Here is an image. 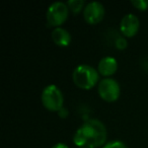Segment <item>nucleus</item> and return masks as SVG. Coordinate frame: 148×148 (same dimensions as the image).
Instances as JSON below:
<instances>
[{"instance_id":"nucleus-1","label":"nucleus","mask_w":148,"mask_h":148,"mask_svg":"<svg viewBox=\"0 0 148 148\" xmlns=\"http://www.w3.org/2000/svg\"><path fill=\"white\" fill-rule=\"evenodd\" d=\"M107 137L105 124L97 119H89L77 128L72 141L78 148H99L107 143Z\"/></svg>"},{"instance_id":"nucleus-2","label":"nucleus","mask_w":148,"mask_h":148,"mask_svg":"<svg viewBox=\"0 0 148 148\" xmlns=\"http://www.w3.org/2000/svg\"><path fill=\"white\" fill-rule=\"evenodd\" d=\"M72 80L78 88L89 90L99 83V73L97 69L88 64H79L73 69Z\"/></svg>"},{"instance_id":"nucleus-3","label":"nucleus","mask_w":148,"mask_h":148,"mask_svg":"<svg viewBox=\"0 0 148 148\" xmlns=\"http://www.w3.org/2000/svg\"><path fill=\"white\" fill-rule=\"evenodd\" d=\"M41 103L46 110L58 113L64 107L63 92L57 85H47L41 93Z\"/></svg>"},{"instance_id":"nucleus-4","label":"nucleus","mask_w":148,"mask_h":148,"mask_svg":"<svg viewBox=\"0 0 148 148\" xmlns=\"http://www.w3.org/2000/svg\"><path fill=\"white\" fill-rule=\"evenodd\" d=\"M69 8L65 2L57 1L48 7L46 11V21L50 27H60L69 16Z\"/></svg>"},{"instance_id":"nucleus-5","label":"nucleus","mask_w":148,"mask_h":148,"mask_svg":"<svg viewBox=\"0 0 148 148\" xmlns=\"http://www.w3.org/2000/svg\"><path fill=\"white\" fill-rule=\"evenodd\" d=\"M97 93L103 101L107 103H114L118 101L121 95V86L116 79L103 78L97 84Z\"/></svg>"},{"instance_id":"nucleus-6","label":"nucleus","mask_w":148,"mask_h":148,"mask_svg":"<svg viewBox=\"0 0 148 148\" xmlns=\"http://www.w3.org/2000/svg\"><path fill=\"white\" fill-rule=\"evenodd\" d=\"M105 6L99 1H91L85 5L83 10V18L85 23L90 25H95L101 23L105 18Z\"/></svg>"},{"instance_id":"nucleus-7","label":"nucleus","mask_w":148,"mask_h":148,"mask_svg":"<svg viewBox=\"0 0 148 148\" xmlns=\"http://www.w3.org/2000/svg\"><path fill=\"white\" fill-rule=\"evenodd\" d=\"M140 29V21L134 13L124 15L120 23V32L125 38H133L138 34Z\"/></svg>"},{"instance_id":"nucleus-8","label":"nucleus","mask_w":148,"mask_h":148,"mask_svg":"<svg viewBox=\"0 0 148 148\" xmlns=\"http://www.w3.org/2000/svg\"><path fill=\"white\" fill-rule=\"evenodd\" d=\"M118 70V61L112 56H106L101 58L97 65V71L99 75L105 78H110Z\"/></svg>"},{"instance_id":"nucleus-9","label":"nucleus","mask_w":148,"mask_h":148,"mask_svg":"<svg viewBox=\"0 0 148 148\" xmlns=\"http://www.w3.org/2000/svg\"><path fill=\"white\" fill-rule=\"evenodd\" d=\"M52 40H53L54 44L57 45L58 47L65 48L71 44L72 37L70 35V33L64 27H56L52 31L51 34Z\"/></svg>"},{"instance_id":"nucleus-10","label":"nucleus","mask_w":148,"mask_h":148,"mask_svg":"<svg viewBox=\"0 0 148 148\" xmlns=\"http://www.w3.org/2000/svg\"><path fill=\"white\" fill-rule=\"evenodd\" d=\"M69 11L73 14H78L81 11L83 12L85 8V2L83 0H69L66 2Z\"/></svg>"},{"instance_id":"nucleus-11","label":"nucleus","mask_w":148,"mask_h":148,"mask_svg":"<svg viewBox=\"0 0 148 148\" xmlns=\"http://www.w3.org/2000/svg\"><path fill=\"white\" fill-rule=\"evenodd\" d=\"M131 4L139 11H146L148 9V0H132Z\"/></svg>"},{"instance_id":"nucleus-12","label":"nucleus","mask_w":148,"mask_h":148,"mask_svg":"<svg viewBox=\"0 0 148 148\" xmlns=\"http://www.w3.org/2000/svg\"><path fill=\"white\" fill-rule=\"evenodd\" d=\"M101 148H128V147L121 140H113V141L107 142Z\"/></svg>"},{"instance_id":"nucleus-13","label":"nucleus","mask_w":148,"mask_h":148,"mask_svg":"<svg viewBox=\"0 0 148 148\" xmlns=\"http://www.w3.org/2000/svg\"><path fill=\"white\" fill-rule=\"evenodd\" d=\"M115 47L117 48L120 51H123V50L127 49L128 47V41L125 37H119L116 39L115 41Z\"/></svg>"},{"instance_id":"nucleus-14","label":"nucleus","mask_w":148,"mask_h":148,"mask_svg":"<svg viewBox=\"0 0 148 148\" xmlns=\"http://www.w3.org/2000/svg\"><path fill=\"white\" fill-rule=\"evenodd\" d=\"M58 116H59L61 119H66V118L69 116V111H68L65 107H63L59 112H58Z\"/></svg>"},{"instance_id":"nucleus-15","label":"nucleus","mask_w":148,"mask_h":148,"mask_svg":"<svg viewBox=\"0 0 148 148\" xmlns=\"http://www.w3.org/2000/svg\"><path fill=\"white\" fill-rule=\"evenodd\" d=\"M51 148H69V147H68L67 144L62 143V142H58V143L54 144V145L52 146Z\"/></svg>"}]
</instances>
